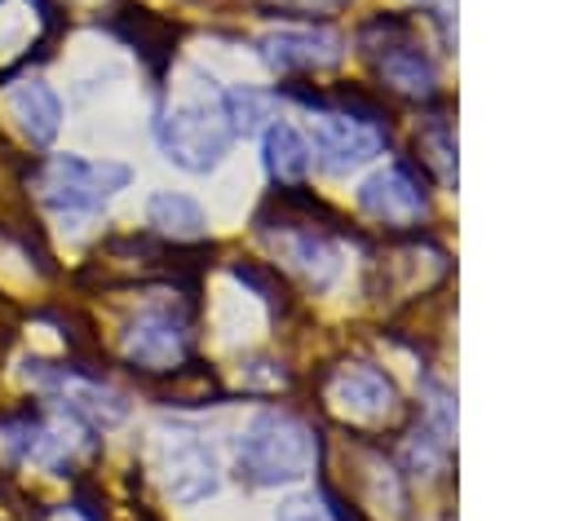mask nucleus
Returning a JSON list of instances; mask_svg holds the SVG:
<instances>
[{"label": "nucleus", "mask_w": 566, "mask_h": 521, "mask_svg": "<svg viewBox=\"0 0 566 521\" xmlns=\"http://www.w3.org/2000/svg\"><path fill=\"white\" fill-rule=\"evenodd\" d=\"M318 464V437L314 428L292 411H256L243 433L234 437V472L248 486H296Z\"/></svg>", "instance_id": "nucleus-1"}, {"label": "nucleus", "mask_w": 566, "mask_h": 521, "mask_svg": "<svg viewBox=\"0 0 566 521\" xmlns=\"http://www.w3.org/2000/svg\"><path fill=\"white\" fill-rule=\"evenodd\" d=\"M133 168L119 159H84V155H49L35 172V194L49 212L80 221L102 212L119 190H128Z\"/></svg>", "instance_id": "nucleus-2"}, {"label": "nucleus", "mask_w": 566, "mask_h": 521, "mask_svg": "<svg viewBox=\"0 0 566 521\" xmlns=\"http://www.w3.org/2000/svg\"><path fill=\"white\" fill-rule=\"evenodd\" d=\"M155 141L164 150L168 163H177L181 172H212L230 146L239 141L221 115V102H203V97H190V102H177L172 110H164L155 119Z\"/></svg>", "instance_id": "nucleus-3"}, {"label": "nucleus", "mask_w": 566, "mask_h": 521, "mask_svg": "<svg viewBox=\"0 0 566 521\" xmlns=\"http://www.w3.org/2000/svg\"><path fill=\"white\" fill-rule=\"evenodd\" d=\"M150 464L168 490V499L177 503H203L217 495L221 486V468H217V455L212 446L190 433V428H172V433H155V446H150Z\"/></svg>", "instance_id": "nucleus-4"}, {"label": "nucleus", "mask_w": 566, "mask_h": 521, "mask_svg": "<svg viewBox=\"0 0 566 521\" xmlns=\"http://www.w3.org/2000/svg\"><path fill=\"white\" fill-rule=\"evenodd\" d=\"M310 150L314 163L332 177H345L354 168H363L367 159H376L385 150V132L354 110H318L310 119Z\"/></svg>", "instance_id": "nucleus-5"}, {"label": "nucleus", "mask_w": 566, "mask_h": 521, "mask_svg": "<svg viewBox=\"0 0 566 521\" xmlns=\"http://www.w3.org/2000/svg\"><path fill=\"white\" fill-rule=\"evenodd\" d=\"M40 389L62 406V415H71L75 424H93V428H106V424H119L128 415V402L106 389L102 380H88L80 371H66V366H40L35 371Z\"/></svg>", "instance_id": "nucleus-6"}, {"label": "nucleus", "mask_w": 566, "mask_h": 521, "mask_svg": "<svg viewBox=\"0 0 566 521\" xmlns=\"http://www.w3.org/2000/svg\"><path fill=\"white\" fill-rule=\"evenodd\" d=\"M256 53L279 75H310L340 62V35L327 26H279L256 40Z\"/></svg>", "instance_id": "nucleus-7"}, {"label": "nucleus", "mask_w": 566, "mask_h": 521, "mask_svg": "<svg viewBox=\"0 0 566 521\" xmlns=\"http://www.w3.org/2000/svg\"><path fill=\"white\" fill-rule=\"evenodd\" d=\"M358 208L380 225H416L429 212V194L407 163H385L358 185Z\"/></svg>", "instance_id": "nucleus-8"}, {"label": "nucleus", "mask_w": 566, "mask_h": 521, "mask_svg": "<svg viewBox=\"0 0 566 521\" xmlns=\"http://www.w3.org/2000/svg\"><path fill=\"white\" fill-rule=\"evenodd\" d=\"M327 402L345 419L380 424V419H389L398 411V389H394V380L385 371H376L367 362H354V366H340L327 380Z\"/></svg>", "instance_id": "nucleus-9"}, {"label": "nucleus", "mask_w": 566, "mask_h": 521, "mask_svg": "<svg viewBox=\"0 0 566 521\" xmlns=\"http://www.w3.org/2000/svg\"><path fill=\"white\" fill-rule=\"evenodd\" d=\"M190 331L172 309H146L124 331V358L146 371H172L186 358Z\"/></svg>", "instance_id": "nucleus-10"}, {"label": "nucleus", "mask_w": 566, "mask_h": 521, "mask_svg": "<svg viewBox=\"0 0 566 521\" xmlns=\"http://www.w3.org/2000/svg\"><path fill=\"white\" fill-rule=\"evenodd\" d=\"M71 415L66 424L62 419H44V415H27V419H13L4 428V442L9 450L22 459V464H35V468H62L71 464L75 455V437H71Z\"/></svg>", "instance_id": "nucleus-11"}, {"label": "nucleus", "mask_w": 566, "mask_h": 521, "mask_svg": "<svg viewBox=\"0 0 566 521\" xmlns=\"http://www.w3.org/2000/svg\"><path fill=\"white\" fill-rule=\"evenodd\" d=\"M4 110L13 119V128L31 141V146H49L62 128V102L44 79H18L4 93Z\"/></svg>", "instance_id": "nucleus-12"}, {"label": "nucleus", "mask_w": 566, "mask_h": 521, "mask_svg": "<svg viewBox=\"0 0 566 521\" xmlns=\"http://www.w3.org/2000/svg\"><path fill=\"white\" fill-rule=\"evenodd\" d=\"M376 71H380V79H385L394 93H402V97H433V93H438V66H433V57H429L420 44H411V40H389V44H380Z\"/></svg>", "instance_id": "nucleus-13"}, {"label": "nucleus", "mask_w": 566, "mask_h": 521, "mask_svg": "<svg viewBox=\"0 0 566 521\" xmlns=\"http://www.w3.org/2000/svg\"><path fill=\"white\" fill-rule=\"evenodd\" d=\"M261 163L274 181L292 185V181H305L310 168H314V150H310V137L287 124V119H270L261 128Z\"/></svg>", "instance_id": "nucleus-14"}, {"label": "nucleus", "mask_w": 566, "mask_h": 521, "mask_svg": "<svg viewBox=\"0 0 566 521\" xmlns=\"http://www.w3.org/2000/svg\"><path fill=\"white\" fill-rule=\"evenodd\" d=\"M146 221L164 234V238H203L208 234V212L199 199L181 194V190H155L146 199Z\"/></svg>", "instance_id": "nucleus-15"}, {"label": "nucleus", "mask_w": 566, "mask_h": 521, "mask_svg": "<svg viewBox=\"0 0 566 521\" xmlns=\"http://www.w3.org/2000/svg\"><path fill=\"white\" fill-rule=\"evenodd\" d=\"M217 102H221V115H226V124H230L234 137H252V132H261L270 119H279V115H274V93L252 88V84H234V88H226Z\"/></svg>", "instance_id": "nucleus-16"}, {"label": "nucleus", "mask_w": 566, "mask_h": 521, "mask_svg": "<svg viewBox=\"0 0 566 521\" xmlns=\"http://www.w3.org/2000/svg\"><path fill=\"white\" fill-rule=\"evenodd\" d=\"M283 256L301 274H310L318 287H327L336 278V269H340V252L323 234H292V238H283Z\"/></svg>", "instance_id": "nucleus-17"}, {"label": "nucleus", "mask_w": 566, "mask_h": 521, "mask_svg": "<svg viewBox=\"0 0 566 521\" xmlns=\"http://www.w3.org/2000/svg\"><path fill=\"white\" fill-rule=\"evenodd\" d=\"M420 146L429 150L424 159L438 168V177L447 181V185H455V137H451V128L438 119V124H429L424 132H420Z\"/></svg>", "instance_id": "nucleus-18"}, {"label": "nucleus", "mask_w": 566, "mask_h": 521, "mask_svg": "<svg viewBox=\"0 0 566 521\" xmlns=\"http://www.w3.org/2000/svg\"><path fill=\"white\" fill-rule=\"evenodd\" d=\"M274 521H336L332 508L318 495H287L274 512Z\"/></svg>", "instance_id": "nucleus-19"}, {"label": "nucleus", "mask_w": 566, "mask_h": 521, "mask_svg": "<svg viewBox=\"0 0 566 521\" xmlns=\"http://www.w3.org/2000/svg\"><path fill=\"white\" fill-rule=\"evenodd\" d=\"M283 4H292V9H305V13H310V9L318 13V9H336V4H345V0H283Z\"/></svg>", "instance_id": "nucleus-20"}, {"label": "nucleus", "mask_w": 566, "mask_h": 521, "mask_svg": "<svg viewBox=\"0 0 566 521\" xmlns=\"http://www.w3.org/2000/svg\"><path fill=\"white\" fill-rule=\"evenodd\" d=\"M429 4H433V0H429Z\"/></svg>", "instance_id": "nucleus-21"}]
</instances>
